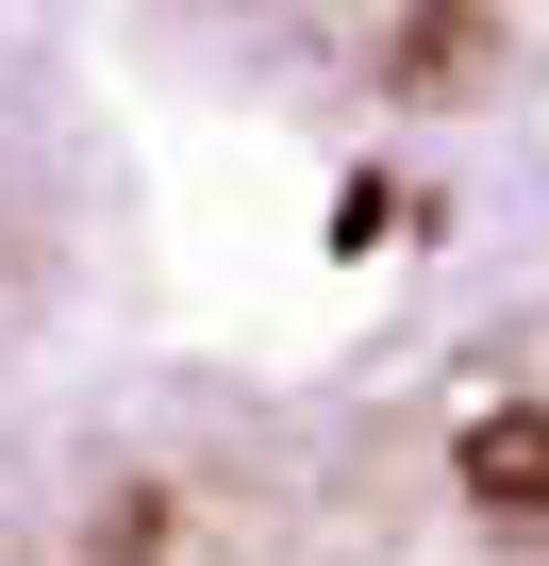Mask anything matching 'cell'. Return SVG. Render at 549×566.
<instances>
[{
	"label": "cell",
	"instance_id": "6da1fadb",
	"mask_svg": "<svg viewBox=\"0 0 549 566\" xmlns=\"http://www.w3.org/2000/svg\"><path fill=\"white\" fill-rule=\"evenodd\" d=\"M466 500H499V516H549V417H532V400L466 417Z\"/></svg>",
	"mask_w": 549,
	"mask_h": 566
},
{
	"label": "cell",
	"instance_id": "7a4b0ae2",
	"mask_svg": "<svg viewBox=\"0 0 549 566\" xmlns=\"http://www.w3.org/2000/svg\"><path fill=\"white\" fill-rule=\"evenodd\" d=\"M84 566H167V483H117L84 516Z\"/></svg>",
	"mask_w": 549,
	"mask_h": 566
}]
</instances>
